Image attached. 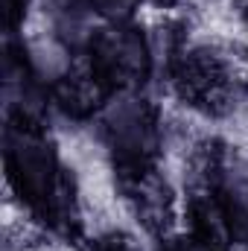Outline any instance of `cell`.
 I'll return each instance as SVG.
<instances>
[{"mask_svg": "<svg viewBox=\"0 0 248 251\" xmlns=\"http://www.w3.org/2000/svg\"><path fill=\"white\" fill-rule=\"evenodd\" d=\"M6 173L18 196L41 222L59 231H67L76 222L70 178L47 137L24 117L6 131Z\"/></svg>", "mask_w": 248, "mask_h": 251, "instance_id": "cell-1", "label": "cell"}, {"mask_svg": "<svg viewBox=\"0 0 248 251\" xmlns=\"http://www.w3.org/2000/svg\"><path fill=\"white\" fill-rule=\"evenodd\" d=\"M88 67L108 94L131 91L149 76L152 67L149 44L140 29L114 21L111 26H102L91 35Z\"/></svg>", "mask_w": 248, "mask_h": 251, "instance_id": "cell-2", "label": "cell"}, {"mask_svg": "<svg viewBox=\"0 0 248 251\" xmlns=\"http://www.w3.org/2000/svg\"><path fill=\"white\" fill-rule=\"evenodd\" d=\"M105 140L125 181L152 173L158 155V120L143 100L117 105L105 120Z\"/></svg>", "mask_w": 248, "mask_h": 251, "instance_id": "cell-3", "label": "cell"}, {"mask_svg": "<svg viewBox=\"0 0 248 251\" xmlns=\"http://www.w3.org/2000/svg\"><path fill=\"white\" fill-rule=\"evenodd\" d=\"M175 88L190 105L216 108L231 94V70L216 53L190 50L175 62Z\"/></svg>", "mask_w": 248, "mask_h": 251, "instance_id": "cell-4", "label": "cell"}, {"mask_svg": "<svg viewBox=\"0 0 248 251\" xmlns=\"http://www.w3.org/2000/svg\"><path fill=\"white\" fill-rule=\"evenodd\" d=\"M108 91L97 82V76L91 73V67L85 64V70H70L67 76H62V82L56 85V100L67 114L73 117H85L91 114L99 100L105 97Z\"/></svg>", "mask_w": 248, "mask_h": 251, "instance_id": "cell-5", "label": "cell"}, {"mask_svg": "<svg viewBox=\"0 0 248 251\" xmlns=\"http://www.w3.org/2000/svg\"><path fill=\"white\" fill-rule=\"evenodd\" d=\"M219 210L231 237V246H248V190L246 187H219Z\"/></svg>", "mask_w": 248, "mask_h": 251, "instance_id": "cell-6", "label": "cell"}, {"mask_svg": "<svg viewBox=\"0 0 248 251\" xmlns=\"http://www.w3.org/2000/svg\"><path fill=\"white\" fill-rule=\"evenodd\" d=\"M99 12H105V15H123V12H131L137 3H143V0H91Z\"/></svg>", "mask_w": 248, "mask_h": 251, "instance_id": "cell-7", "label": "cell"}, {"mask_svg": "<svg viewBox=\"0 0 248 251\" xmlns=\"http://www.w3.org/2000/svg\"><path fill=\"white\" fill-rule=\"evenodd\" d=\"M3 3H6V24L15 26L18 18L26 12V3H29V0H3Z\"/></svg>", "mask_w": 248, "mask_h": 251, "instance_id": "cell-8", "label": "cell"}, {"mask_svg": "<svg viewBox=\"0 0 248 251\" xmlns=\"http://www.w3.org/2000/svg\"><path fill=\"white\" fill-rule=\"evenodd\" d=\"M170 251H213V249L204 246V243H198V240L193 237V240H181V243H175Z\"/></svg>", "mask_w": 248, "mask_h": 251, "instance_id": "cell-9", "label": "cell"}]
</instances>
